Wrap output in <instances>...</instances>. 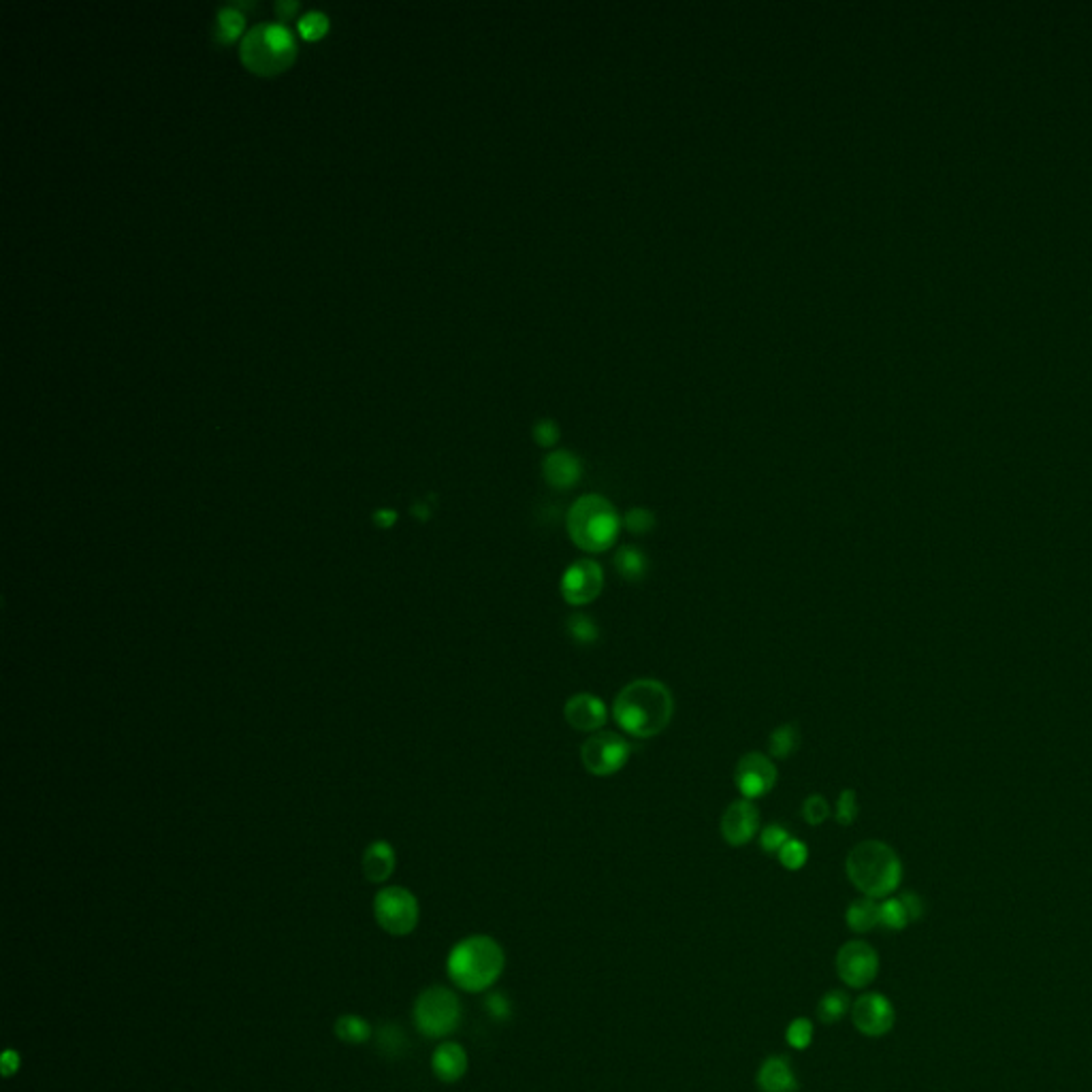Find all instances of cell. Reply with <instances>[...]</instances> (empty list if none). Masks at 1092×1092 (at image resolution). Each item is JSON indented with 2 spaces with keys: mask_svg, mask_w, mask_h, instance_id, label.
Returning <instances> with one entry per match:
<instances>
[{
  "mask_svg": "<svg viewBox=\"0 0 1092 1092\" xmlns=\"http://www.w3.org/2000/svg\"><path fill=\"white\" fill-rule=\"evenodd\" d=\"M542 472L546 482L555 489H570L581 478V461L568 450H555L544 459Z\"/></svg>",
  "mask_w": 1092,
  "mask_h": 1092,
  "instance_id": "obj_17",
  "label": "cell"
},
{
  "mask_svg": "<svg viewBox=\"0 0 1092 1092\" xmlns=\"http://www.w3.org/2000/svg\"><path fill=\"white\" fill-rule=\"evenodd\" d=\"M558 438H559V432H558V425H555V423L544 421V423L535 425V440H538V442L542 444V446L555 444V442H558Z\"/></svg>",
  "mask_w": 1092,
  "mask_h": 1092,
  "instance_id": "obj_37",
  "label": "cell"
},
{
  "mask_svg": "<svg viewBox=\"0 0 1092 1092\" xmlns=\"http://www.w3.org/2000/svg\"><path fill=\"white\" fill-rule=\"evenodd\" d=\"M834 817H837V822L841 823V826H852L855 822V817H858V796H855L854 790L841 792Z\"/></svg>",
  "mask_w": 1092,
  "mask_h": 1092,
  "instance_id": "obj_32",
  "label": "cell"
},
{
  "mask_svg": "<svg viewBox=\"0 0 1092 1092\" xmlns=\"http://www.w3.org/2000/svg\"><path fill=\"white\" fill-rule=\"evenodd\" d=\"M899 899L902 901V905H905L907 913H909V920L917 922L924 916V901L920 896L916 894V892H905V894H901Z\"/></svg>",
  "mask_w": 1092,
  "mask_h": 1092,
  "instance_id": "obj_36",
  "label": "cell"
},
{
  "mask_svg": "<svg viewBox=\"0 0 1092 1092\" xmlns=\"http://www.w3.org/2000/svg\"><path fill=\"white\" fill-rule=\"evenodd\" d=\"M621 517L606 497L589 493L572 503L566 517L570 540L585 553L597 555L612 549L621 532Z\"/></svg>",
  "mask_w": 1092,
  "mask_h": 1092,
  "instance_id": "obj_4",
  "label": "cell"
},
{
  "mask_svg": "<svg viewBox=\"0 0 1092 1092\" xmlns=\"http://www.w3.org/2000/svg\"><path fill=\"white\" fill-rule=\"evenodd\" d=\"M790 838V832H787L784 826L770 823V826H766L764 831L760 832V847H762L766 854H779L781 847H784Z\"/></svg>",
  "mask_w": 1092,
  "mask_h": 1092,
  "instance_id": "obj_31",
  "label": "cell"
},
{
  "mask_svg": "<svg viewBox=\"0 0 1092 1092\" xmlns=\"http://www.w3.org/2000/svg\"><path fill=\"white\" fill-rule=\"evenodd\" d=\"M760 831V813L753 800L740 798L732 802L722 815V837L732 847H743Z\"/></svg>",
  "mask_w": 1092,
  "mask_h": 1092,
  "instance_id": "obj_13",
  "label": "cell"
},
{
  "mask_svg": "<svg viewBox=\"0 0 1092 1092\" xmlns=\"http://www.w3.org/2000/svg\"><path fill=\"white\" fill-rule=\"evenodd\" d=\"M828 815H831V805L822 794H811L802 805V817L811 826H822Z\"/></svg>",
  "mask_w": 1092,
  "mask_h": 1092,
  "instance_id": "obj_30",
  "label": "cell"
},
{
  "mask_svg": "<svg viewBox=\"0 0 1092 1092\" xmlns=\"http://www.w3.org/2000/svg\"><path fill=\"white\" fill-rule=\"evenodd\" d=\"M623 527H626L629 534L636 535L653 532L655 514L647 511V508H632V511H628L626 517H623Z\"/></svg>",
  "mask_w": 1092,
  "mask_h": 1092,
  "instance_id": "obj_29",
  "label": "cell"
},
{
  "mask_svg": "<svg viewBox=\"0 0 1092 1092\" xmlns=\"http://www.w3.org/2000/svg\"><path fill=\"white\" fill-rule=\"evenodd\" d=\"M241 26H244V15H241L239 9H235L233 4H227V7H222L218 12L216 39L220 43H230V41L238 39Z\"/></svg>",
  "mask_w": 1092,
  "mask_h": 1092,
  "instance_id": "obj_26",
  "label": "cell"
},
{
  "mask_svg": "<svg viewBox=\"0 0 1092 1092\" xmlns=\"http://www.w3.org/2000/svg\"><path fill=\"white\" fill-rule=\"evenodd\" d=\"M604 589V570L596 559H579L566 568L561 576V596L570 606H585L600 597Z\"/></svg>",
  "mask_w": 1092,
  "mask_h": 1092,
  "instance_id": "obj_10",
  "label": "cell"
},
{
  "mask_svg": "<svg viewBox=\"0 0 1092 1092\" xmlns=\"http://www.w3.org/2000/svg\"><path fill=\"white\" fill-rule=\"evenodd\" d=\"M776 855H779V862L784 864L787 870H800L802 866L807 864L808 849H807V845L802 841H798V838H790V841L781 847V852Z\"/></svg>",
  "mask_w": 1092,
  "mask_h": 1092,
  "instance_id": "obj_28",
  "label": "cell"
},
{
  "mask_svg": "<svg viewBox=\"0 0 1092 1092\" xmlns=\"http://www.w3.org/2000/svg\"><path fill=\"white\" fill-rule=\"evenodd\" d=\"M485 1007H487V1011H489L491 1016L495 1018V1020H508V1018H511V1011H512L511 1010V1002H508L506 996L500 994V992H493V994H489V999H487Z\"/></svg>",
  "mask_w": 1092,
  "mask_h": 1092,
  "instance_id": "obj_35",
  "label": "cell"
},
{
  "mask_svg": "<svg viewBox=\"0 0 1092 1092\" xmlns=\"http://www.w3.org/2000/svg\"><path fill=\"white\" fill-rule=\"evenodd\" d=\"M612 564L617 574L629 582L643 581L649 572V559L647 555H644V550H640L638 546L632 544L621 546V549L614 553Z\"/></svg>",
  "mask_w": 1092,
  "mask_h": 1092,
  "instance_id": "obj_19",
  "label": "cell"
},
{
  "mask_svg": "<svg viewBox=\"0 0 1092 1092\" xmlns=\"http://www.w3.org/2000/svg\"><path fill=\"white\" fill-rule=\"evenodd\" d=\"M376 519H378V523H380V525H393V523H395V512L380 511V512L376 514Z\"/></svg>",
  "mask_w": 1092,
  "mask_h": 1092,
  "instance_id": "obj_39",
  "label": "cell"
},
{
  "mask_svg": "<svg viewBox=\"0 0 1092 1092\" xmlns=\"http://www.w3.org/2000/svg\"><path fill=\"white\" fill-rule=\"evenodd\" d=\"M849 881L869 899H890L902 879L899 854L884 841L858 843L845 860Z\"/></svg>",
  "mask_w": 1092,
  "mask_h": 1092,
  "instance_id": "obj_3",
  "label": "cell"
},
{
  "mask_svg": "<svg viewBox=\"0 0 1092 1092\" xmlns=\"http://www.w3.org/2000/svg\"><path fill=\"white\" fill-rule=\"evenodd\" d=\"M734 784L747 800L770 794L776 785V766L773 758L760 753V751L745 753L738 760L737 770H734Z\"/></svg>",
  "mask_w": 1092,
  "mask_h": 1092,
  "instance_id": "obj_11",
  "label": "cell"
},
{
  "mask_svg": "<svg viewBox=\"0 0 1092 1092\" xmlns=\"http://www.w3.org/2000/svg\"><path fill=\"white\" fill-rule=\"evenodd\" d=\"M845 920H847V926L854 932L862 934L873 931L875 926H879V902L869 899V896L854 901L847 913H845Z\"/></svg>",
  "mask_w": 1092,
  "mask_h": 1092,
  "instance_id": "obj_20",
  "label": "cell"
},
{
  "mask_svg": "<svg viewBox=\"0 0 1092 1092\" xmlns=\"http://www.w3.org/2000/svg\"><path fill=\"white\" fill-rule=\"evenodd\" d=\"M433 1075L444 1084H455L467 1071V1052L461 1043L444 1041L435 1048L432 1057Z\"/></svg>",
  "mask_w": 1092,
  "mask_h": 1092,
  "instance_id": "obj_15",
  "label": "cell"
},
{
  "mask_svg": "<svg viewBox=\"0 0 1092 1092\" xmlns=\"http://www.w3.org/2000/svg\"><path fill=\"white\" fill-rule=\"evenodd\" d=\"M632 747L621 734L600 729L585 740L581 749L582 766L593 776H611L628 764Z\"/></svg>",
  "mask_w": 1092,
  "mask_h": 1092,
  "instance_id": "obj_8",
  "label": "cell"
},
{
  "mask_svg": "<svg viewBox=\"0 0 1092 1092\" xmlns=\"http://www.w3.org/2000/svg\"><path fill=\"white\" fill-rule=\"evenodd\" d=\"M414 1024L418 1033L429 1039L448 1037L461 1022V1002L453 990L432 986L414 1001Z\"/></svg>",
  "mask_w": 1092,
  "mask_h": 1092,
  "instance_id": "obj_6",
  "label": "cell"
},
{
  "mask_svg": "<svg viewBox=\"0 0 1092 1092\" xmlns=\"http://www.w3.org/2000/svg\"><path fill=\"white\" fill-rule=\"evenodd\" d=\"M327 28H329L327 15L320 12H309L299 20V33L306 36V39H318V36H323L324 33H327Z\"/></svg>",
  "mask_w": 1092,
  "mask_h": 1092,
  "instance_id": "obj_33",
  "label": "cell"
},
{
  "mask_svg": "<svg viewBox=\"0 0 1092 1092\" xmlns=\"http://www.w3.org/2000/svg\"><path fill=\"white\" fill-rule=\"evenodd\" d=\"M852 1010V1001L843 990H831L817 1002V1018L823 1024H837L843 1020L845 1013Z\"/></svg>",
  "mask_w": 1092,
  "mask_h": 1092,
  "instance_id": "obj_23",
  "label": "cell"
},
{
  "mask_svg": "<svg viewBox=\"0 0 1092 1092\" xmlns=\"http://www.w3.org/2000/svg\"><path fill=\"white\" fill-rule=\"evenodd\" d=\"M566 629H568L570 638L574 640L576 644H582V647L596 644L597 638H600V628H597V623L593 621L589 614H572L568 623H566Z\"/></svg>",
  "mask_w": 1092,
  "mask_h": 1092,
  "instance_id": "obj_24",
  "label": "cell"
},
{
  "mask_svg": "<svg viewBox=\"0 0 1092 1092\" xmlns=\"http://www.w3.org/2000/svg\"><path fill=\"white\" fill-rule=\"evenodd\" d=\"M295 54V41L285 24H261L246 35L241 58L252 71H282Z\"/></svg>",
  "mask_w": 1092,
  "mask_h": 1092,
  "instance_id": "obj_5",
  "label": "cell"
},
{
  "mask_svg": "<svg viewBox=\"0 0 1092 1092\" xmlns=\"http://www.w3.org/2000/svg\"><path fill=\"white\" fill-rule=\"evenodd\" d=\"M800 747V729L796 723H784V726L775 728L768 740L770 758L787 760L792 753H796Z\"/></svg>",
  "mask_w": 1092,
  "mask_h": 1092,
  "instance_id": "obj_22",
  "label": "cell"
},
{
  "mask_svg": "<svg viewBox=\"0 0 1092 1092\" xmlns=\"http://www.w3.org/2000/svg\"><path fill=\"white\" fill-rule=\"evenodd\" d=\"M907 924H911V920L901 899H884L879 902V926L887 931H902Z\"/></svg>",
  "mask_w": 1092,
  "mask_h": 1092,
  "instance_id": "obj_25",
  "label": "cell"
},
{
  "mask_svg": "<svg viewBox=\"0 0 1092 1092\" xmlns=\"http://www.w3.org/2000/svg\"><path fill=\"white\" fill-rule=\"evenodd\" d=\"M758 1088L762 1092H796L798 1080L785 1057H768L758 1071Z\"/></svg>",
  "mask_w": 1092,
  "mask_h": 1092,
  "instance_id": "obj_16",
  "label": "cell"
},
{
  "mask_svg": "<svg viewBox=\"0 0 1092 1092\" xmlns=\"http://www.w3.org/2000/svg\"><path fill=\"white\" fill-rule=\"evenodd\" d=\"M785 1041L794 1049H807L813 1041V1024L807 1018H796L785 1031Z\"/></svg>",
  "mask_w": 1092,
  "mask_h": 1092,
  "instance_id": "obj_27",
  "label": "cell"
},
{
  "mask_svg": "<svg viewBox=\"0 0 1092 1092\" xmlns=\"http://www.w3.org/2000/svg\"><path fill=\"white\" fill-rule=\"evenodd\" d=\"M378 1039H380V1041H378L380 1043V1048L385 1049V1052L393 1054V1057H397L399 1049H402L403 1046V1041H406V1039H403V1033L399 1031L397 1026H382L380 1033H378Z\"/></svg>",
  "mask_w": 1092,
  "mask_h": 1092,
  "instance_id": "obj_34",
  "label": "cell"
},
{
  "mask_svg": "<svg viewBox=\"0 0 1092 1092\" xmlns=\"http://www.w3.org/2000/svg\"><path fill=\"white\" fill-rule=\"evenodd\" d=\"M612 715L619 728L632 737H658L675 715V698L658 679H636L614 698Z\"/></svg>",
  "mask_w": 1092,
  "mask_h": 1092,
  "instance_id": "obj_1",
  "label": "cell"
},
{
  "mask_svg": "<svg viewBox=\"0 0 1092 1092\" xmlns=\"http://www.w3.org/2000/svg\"><path fill=\"white\" fill-rule=\"evenodd\" d=\"M374 1035V1028L365 1018L355 1016V1013H346L335 1020V1037L339 1041L350 1043V1046H363Z\"/></svg>",
  "mask_w": 1092,
  "mask_h": 1092,
  "instance_id": "obj_21",
  "label": "cell"
},
{
  "mask_svg": "<svg viewBox=\"0 0 1092 1092\" xmlns=\"http://www.w3.org/2000/svg\"><path fill=\"white\" fill-rule=\"evenodd\" d=\"M418 901L402 885L382 887L374 899V917L378 926L393 937H406L418 926Z\"/></svg>",
  "mask_w": 1092,
  "mask_h": 1092,
  "instance_id": "obj_7",
  "label": "cell"
},
{
  "mask_svg": "<svg viewBox=\"0 0 1092 1092\" xmlns=\"http://www.w3.org/2000/svg\"><path fill=\"white\" fill-rule=\"evenodd\" d=\"M894 1020V1007L879 992H866L852 1005L854 1026L866 1037H884L892 1031Z\"/></svg>",
  "mask_w": 1092,
  "mask_h": 1092,
  "instance_id": "obj_12",
  "label": "cell"
},
{
  "mask_svg": "<svg viewBox=\"0 0 1092 1092\" xmlns=\"http://www.w3.org/2000/svg\"><path fill=\"white\" fill-rule=\"evenodd\" d=\"M837 973L849 988H866L879 973V956L866 941H847L837 954Z\"/></svg>",
  "mask_w": 1092,
  "mask_h": 1092,
  "instance_id": "obj_9",
  "label": "cell"
},
{
  "mask_svg": "<svg viewBox=\"0 0 1092 1092\" xmlns=\"http://www.w3.org/2000/svg\"><path fill=\"white\" fill-rule=\"evenodd\" d=\"M395 870V852L386 841H376L363 854V873L370 881L380 884Z\"/></svg>",
  "mask_w": 1092,
  "mask_h": 1092,
  "instance_id": "obj_18",
  "label": "cell"
},
{
  "mask_svg": "<svg viewBox=\"0 0 1092 1092\" xmlns=\"http://www.w3.org/2000/svg\"><path fill=\"white\" fill-rule=\"evenodd\" d=\"M564 717L572 728L581 729V732H600L606 726L608 711L600 698L581 691V694L568 698L564 706Z\"/></svg>",
  "mask_w": 1092,
  "mask_h": 1092,
  "instance_id": "obj_14",
  "label": "cell"
},
{
  "mask_svg": "<svg viewBox=\"0 0 1092 1092\" xmlns=\"http://www.w3.org/2000/svg\"><path fill=\"white\" fill-rule=\"evenodd\" d=\"M503 964L506 956L495 939L487 934H472L450 949L446 971L459 990L485 992L500 979Z\"/></svg>",
  "mask_w": 1092,
  "mask_h": 1092,
  "instance_id": "obj_2",
  "label": "cell"
},
{
  "mask_svg": "<svg viewBox=\"0 0 1092 1092\" xmlns=\"http://www.w3.org/2000/svg\"><path fill=\"white\" fill-rule=\"evenodd\" d=\"M299 9L297 0H280V3H276V12L280 13V18H288V15H292Z\"/></svg>",
  "mask_w": 1092,
  "mask_h": 1092,
  "instance_id": "obj_38",
  "label": "cell"
}]
</instances>
